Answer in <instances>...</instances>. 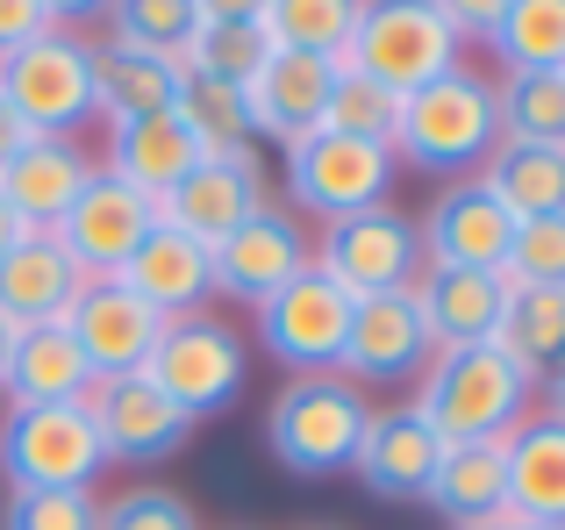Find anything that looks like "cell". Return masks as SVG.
Here are the masks:
<instances>
[{"instance_id":"1","label":"cell","mask_w":565,"mask_h":530,"mask_svg":"<svg viewBox=\"0 0 565 530\" xmlns=\"http://www.w3.org/2000/svg\"><path fill=\"white\" fill-rule=\"evenodd\" d=\"M494 144H501V115H494V80L487 72L451 65L444 80L401 94L394 166H415L429 180H472Z\"/></svg>"},{"instance_id":"2","label":"cell","mask_w":565,"mask_h":530,"mask_svg":"<svg viewBox=\"0 0 565 530\" xmlns=\"http://www.w3.org/2000/svg\"><path fill=\"white\" fill-rule=\"evenodd\" d=\"M544 380L523 373L501 344H458V351H437L423 365V423L444 437V445H472V437H509L515 423L530 416V394Z\"/></svg>"},{"instance_id":"3","label":"cell","mask_w":565,"mask_h":530,"mask_svg":"<svg viewBox=\"0 0 565 530\" xmlns=\"http://www.w3.org/2000/svg\"><path fill=\"white\" fill-rule=\"evenodd\" d=\"M365 423H373V402H365L359 380L294 373L273 394V409H265V452L294 480H330V474H351V459L365 445Z\"/></svg>"},{"instance_id":"4","label":"cell","mask_w":565,"mask_h":530,"mask_svg":"<svg viewBox=\"0 0 565 530\" xmlns=\"http://www.w3.org/2000/svg\"><path fill=\"white\" fill-rule=\"evenodd\" d=\"M0 100L14 108V123L29 137H72L100 123L94 100V43L72 36V29H43L22 51L0 57Z\"/></svg>"},{"instance_id":"5","label":"cell","mask_w":565,"mask_h":530,"mask_svg":"<svg viewBox=\"0 0 565 530\" xmlns=\"http://www.w3.org/2000/svg\"><path fill=\"white\" fill-rule=\"evenodd\" d=\"M466 36L451 29V14L437 0H365L359 29L344 43V72L386 86V94H415V86L444 80L451 65H466Z\"/></svg>"},{"instance_id":"6","label":"cell","mask_w":565,"mask_h":530,"mask_svg":"<svg viewBox=\"0 0 565 530\" xmlns=\"http://www.w3.org/2000/svg\"><path fill=\"white\" fill-rule=\"evenodd\" d=\"M143 380H151L166 402H180L193 423L222 416L250 380V344L222 316H207V308L201 316H172L166 330H158L151 359H143Z\"/></svg>"},{"instance_id":"7","label":"cell","mask_w":565,"mask_h":530,"mask_svg":"<svg viewBox=\"0 0 565 530\" xmlns=\"http://www.w3.org/2000/svg\"><path fill=\"white\" fill-rule=\"evenodd\" d=\"M108 452L86 416V402H43V409H8L0 416V480L8 495L29 488H94Z\"/></svg>"},{"instance_id":"8","label":"cell","mask_w":565,"mask_h":530,"mask_svg":"<svg viewBox=\"0 0 565 530\" xmlns=\"http://www.w3.org/2000/svg\"><path fill=\"white\" fill-rule=\"evenodd\" d=\"M316 273H330L351 301H380V294H408L423 279V237H415V215H401L394 201L359 209L344 223H322V237L308 244Z\"/></svg>"},{"instance_id":"9","label":"cell","mask_w":565,"mask_h":530,"mask_svg":"<svg viewBox=\"0 0 565 530\" xmlns=\"http://www.w3.org/2000/svg\"><path fill=\"white\" fill-rule=\"evenodd\" d=\"M394 172L401 166L386 144H359V137H337V129H308V137L287 144V201L301 215H322V223L380 209L394 194Z\"/></svg>"},{"instance_id":"10","label":"cell","mask_w":565,"mask_h":530,"mask_svg":"<svg viewBox=\"0 0 565 530\" xmlns=\"http://www.w3.org/2000/svg\"><path fill=\"white\" fill-rule=\"evenodd\" d=\"M351 308L359 301H351L330 273L308 265V273L287 279L273 301H258V344L273 351L287 373H337L344 337H351Z\"/></svg>"},{"instance_id":"11","label":"cell","mask_w":565,"mask_h":530,"mask_svg":"<svg viewBox=\"0 0 565 530\" xmlns=\"http://www.w3.org/2000/svg\"><path fill=\"white\" fill-rule=\"evenodd\" d=\"M86 416L100 431L108 466H158V459H180L193 445V416L180 402H166L143 373H108L86 394Z\"/></svg>"},{"instance_id":"12","label":"cell","mask_w":565,"mask_h":530,"mask_svg":"<svg viewBox=\"0 0 565 530\" xmlns=\"http://www.w3.org/2000/svg\"><path fill=\"white\" fill-rule=\"evenodd\" d=\"M308 265H316V252H308V230L294 209H273L265 201L250 223H236L230 237L207 252V273H215V294H230V301H273L287 279H301Z\"/></svg>"},{"instance_id":"13","label":"cell","mask_w":565,"mask_h":530,"mask_svg":"<svg viewBox=\"0 0 565 530\" xmlns=\"http://www.w3.org/2000/svg\"><path fill=\"white\" fill-rule=\"evenodd\" d=\"M151 223H158V201L137 194V187H122V180H108V172L94 166L86 194L57 215L51 237L65 244V258L79 265L86 279H115L129 265V252L143 244V230H151Z\"/></svg>"},{"instance_id":"14","label":"cell","mask_w":565,"mask_h":530,"mask_svg":"<svg viewBox=\"0 0 565 530\" xmlns=\"http://www.w3.org/2000/svg\"><path fill=\"white\" fill-rule=\"evenodd\" d=\"M258 209H265V166H258L250 144L244 151H207L201 166L158 201V215H166L172 230H186L193 244H207V252H215L236 223H250Z\"/></svg>"},{"instance_id":"15","label":"cell","mask_w":565,"mask_h":530,"mask_svg":"<svg viewBox=\"0 0 565 530\" xmlns=\"http://www.w3.org/2000/svg\"><path fill=\"white\" fill-rule=\"evenodd\" d=\"M337 80H344V57L265 51V65L236 86V94H244V115H250V137L294 144V137H308V129H322V108H330Z\"/></svg>"},{"instance_id":"16","label":"cell","mask_w":565,"mask_h":530,"mask_svg":"<svg viewBox=\"0 0 565 530\" xmlns=\"http://www.w3.org/2000/svg\"><path fill=\"white\" fill-rule=\"evenodd\" d=\"M429 359H437V344H429V322L408 287V294H380V301L351 308V337H344L337 373L359 380V388H394V380H423Z\"/></svg>"},{"instance_id":"17","label":"cell","mask_w":565,"mask_h":530,"mask_svg":"<svg viewBox=\"0 0 565 530\" xmlns=\"http://www.w3.org/2000/svg\"><path fill=\"white\" fill-rule=\"evenodd\" d=\"M65 330H72V344L86 351V365L108 380V373H143L166 316H158L151 301H137L122 279H86L65 308Z\"/></svg>"},{"instance_id":"18","label":"cell","mask_w":565,"mask_h":530,"mask_svg":"<svg viewBox=\"0 0 565 530\" xmlns=\"http://www.w3.org/2000/svg\"><path fill=\"white\" fill-rule=\"evenodd\" d=\"M437 459H444V437L423 423V409H415V402H394V409H373L351 474H359V488L373 495V502H423Z\"/></svg>"},{"instance_id":"19","label":"cell","mask_w":565,"mask_h":530,"mask_svg":"<svg viewBox=\"0 0 565 530\" xmlns=\"http://www.w3.org/2000/svg\"><path fill=\"white\" fill-rule=\"evenodd\" d=\"M509 301H515V287L501 273H487V265H423V279H415V308H423L437 351L494 344Z\"/></svg>"},{"instance_id":"20","label":"cell","mask_w":565,"mask_h":530,"mask_svg":"<svg viewBox=\"0 0 565 530\" xmlns=\"http://www.w3.org/2000/svg\"><path fill=\"white\" fill-rule=\"evenodd\" d=\"M415 237H423V265H487V273H501L515 215L480 180H451L429 201V215L415 223Z\"/></svg>"},{"instance_id":"21","label":"cell","mask_w":565,"mask_h":530,"mask_svg":"<svg viewBox=\"0 0 565 530\" xmlns=\"http://www.w3.org/2000/svg\"><path fill=\"white\" fill-rule=\"evenodd\" d=\"M129 294H137V301H151L158 316H201L207 301H215V273H207V244H193L186 230H172L166 215H158L151 230H143V244L137 252H129V265L122 273Z\"/></svg>"},{"instance_id":"22","label":"cell","mask_w":565,"mask_h":530,"mask_svg":"<svg viewBox=\"0 0 565 530\" xmlns=\"http://www.w3.org/2000/svg\"><path fill=\"white\" fill-rule=\"evenodd\" d=\"M94 388H100V373L86 365V351L72 344L65 322H36V330H14L8 365H0V394H8V409L86 402Z\"/></svg>"},{"instance_id":"23","label":"cell","mask_w":565,"mask_h":530,"mask_svg":"<svg viewBox=\"0 0 565 530\" xmlns=\"http://www.w3.org/2000/svg\"><path fill=\"white\" fill-rule=\"evenodd\" d=\"M86 180H94V158L72 137H29L22 151L0 166V201H8L29 230H57V215L86 194Z\"/></svg>"},{"instance_id":"24","label":"cell","mask_w":565,"mask_h":530,"mask_svg":"<svg viewBox=\"0 0 565 530\" xmlns=\"http://www.w3.org/2000/svg\"><path fill=\"white\" fill-rule=\"evenodd\" d=\"M201 158L207 151L186 137L180 115L166 108V115H137V123H108V166L100 172L122 180V187H137V194H151V201H166Z\"/></svg>"},{"instance_id":"25","label":"cell","mask_w":565,"mask_h":530,"mask_svg":"<svg viewBox=\"0 0 565 530\" xmlns=\"http://www.w3.org/2000/svg\"><path fill=\"white\" fill-rule=\"evenodd\" d=\"M86 287V273L65 258V244L51 230H29L8 258H0V316L14 330H36V322H65L72 294Z\"/></svg>"},{"instance_id":"26","label":"cell","mask_w":565,"mask_h":530,"mask_svg":"<svg viewBox=\"0 0 565 530\" xmlns=\"http://www.w3.org/2000/svg\"><path fill=\"white\" fill-rule=\"evenodd\" d=\"M501 466H509V517L565 530V423L552 409L501 437Z\"/></svg>"},{"instance_id":"27","label":"cell","mask_w":565,"mask_h":530,"mask_svg":"<svg viewBox=\"0 0 565 530\" xmlns=\"http://www.w3.org/2000/svg\"><path fill=\"white\" fill-rule=\"evenodd\" d=\"M186 86L180 57L129 51V43H94V100L100 123H137V115H166Z\"/></svg>"},{"instance_id":"28","label":"cell","mask_w":565,"mask_h":530,"mask_svg":"<svg viewBox=\"0 0 565 530\" xmlns=\"http://www.w3.org/2000/svg\"><path fill=\"white\" fill-rule=\"evenodd\" d=\"M423 502L451 530L487 523L509 509V466H501V437H472V445H444L437 474H429Z\"/></svg>"},{"instance_id":"29","label":"cell","mask_w":565,"mask_h":530,"mask_svg":"<svg viewBox=\"0 0 565 530\" xmlns=\"http://www.w3.org/2000/svg\"><path fill=\"white\" fill-rule=\"evenodd\" d=\"M472 180H480L515 223H523V215H558L565 209V151L558 144H494Z\"/></svg>"},{"instance_id":"30","label":"cell","mask_w":565,"mask_h":530,"mask_svg":"<svg viewBox=\"0 0 565 530\" xmlns=\"http://www.w3.org/2000/svg\"><path fill=\"white\" fill-rule=\"evenodd\" d=\"M501 351H509L523 373L552 380L565 365V287H515L509 316H501Z\"/></svg>"},{"instance_id":"31","label":"cell","mask_w":565,"mask_h":530,"mask_svg":"<svg viewBox=\"0 0 565 530\" xmlns=\"http://www.w3.org/2000/svg\"><path fill=\"white\" fill-rule=\"evenodd\" d=\"M494 115L501 144H558L565 151V72H501Z\"/></svg>"},{"instance_id":"32","label":"cell","mask_w":565,"mask_h":530,"mask_svg":"<svg viewBox=\"0 0 565 530\" xmlns=\"http://www.w3.org/2000/svg\"><path fill=\"white\" fill-rule=\"evenodd\" d=\"M487 51L501 72H565V0H509Z\"/></svg>"},{"instance_id":"33","label":"cell","mask_w":565,"mask_h":530,"mask_svg":"<svg viewBox=\"0 0 565 530\" xmlns=\"http://www.w3.org/2000/svg\"><path fill=\"white\" fill-rule=\"evenodd\" d=\"M365 0H265V36L273 51H308V57H344Z\"/></svg>"},{"instance_id":"34","label":"cell","mask_w":565,"mask_h":530,"mask_svg":"<svg viewBox=\"0 0 565 530\" xmlns=\"http://www.w3.org/2000/svg\"><path fill=\"white\" fill-rule=\"evenodd\" d=\"M108 43H129V51H158V57H180L201 29V8L193 0H108Z\"/></svg>"},{"instance_id":"35","label":"cell","mask_w":565,"mask_h":530,"mask_svg":"<svg viewBox=\"0 0 565 530\" xmlns=\"http://www.w3.org/2000/svg\"><path fill=\"white\" fill-rule=\"evenodd\" d=\"M265 51H273V36H265L258 22H201V29H193V43L180 51V65L193 72V80L244 86L250 72L265 65Z\"/></svg>"},{"instance_id":"36","label":"cell","mask_w":565,"mask_h":530,"mask_svg":"<svg viewBox=\"0 0 565 530\" xmlns=\"http://www.w3.org/2000/svg\"><path fill=\"white\" fill-rule=\"evenodd\" d=\"M172 115L186 123V137L201 144V151H244V144H250L244 94H236V86H222V80H193V72H186Z\"/></svg>"},{"instance_id":"37","label":"cell","mask_w":565,"mask_h":530,"mask_svg":"<svg viewBox=\"0 0 565 530\" xmlns=\"http://www.w3.org/2000/svg\"><path fill=\"white\" fill-rule=\"evenodd\" d=\"M394 123H401V94L359 80V72H344V80H337V94H330V108H322V129L359 137V144H386V151H394Z\"/></svg>"},{"instance_id":"38","label":"cell","mask_w":565,"mask_h":530,"mask_svg":"<svg viewBox=\"0 0 565 530\" xmlns=\"http://www.w3.org/2000/svg\"><path fill=\"white\" fill-rule=\"evenodd\" d=\"M509 287H565V209L558 215H523L501 258Z\"/></svg>"},{"instance_id":"39","label":"cell","mask_w":565,"mask_h":530,"mask_svg":"<svg viewBox=\"0 0 565 530\" xmlns=\"http://www.w3.org/2000/svg\"><path fill=\"white\" fill-rule=\"evenodd\" d=\"M0 530H100L94 488H29L0 502Z\"/></svg>"},{"instance_id":"40","label":"cell","mask_w":565,"mask_h":530,"mask_svg":"<svg viewBox=\"0 0 565 530\" xmlns=\"http://www.w3.org/2000/svg\"><path fill=\"white\" fill-rule=\"evenodd\" d=\"M100 530H201V517L180 488H122L100 502Z\"/></svg>"},{"instance_id":"41","label":"cell","mask_w":565,"mask_h":530,"mask_svg":"<svg viewBox=\"0 0 565 530\" xmlns=\"http://www.w3.org/2000/svg\"><path fill=\"white\" fill-rule=\"evenodd\" d=\"M51 29V14H43V0H0V57L22 51L29 36H43Z\"/></svg>"},{"instance_id":"42","label":"cell","mask_w":565,"mask_h":530,"mask_svg":"<svg viewBox=\"0 0 565 530\" xmlns=\"http://www.w3.org/2000/svg\"><path fill=\"white\" fill-rule=\"evenodd\" d=\"M437 8L444 14H451V29H458V36H494V22H501V14H509V0H437Z\"/></svg>"},{"instance_id":"43","label":"cell","mask_w":565,"mask_h":530,"mask_svg":"<svg viewBox=\"0 0 565 530\" xmlns=\"http://www.w3.org/2000/svg\"><path fill=\"white\" fill-rule=\"evenodd\" d=\"M43 14H51V29H72V36H79L86 22L108 14V0H43Z\"/></svg>"},{"instance_id":"44","label":"cell","mask_w":565,"mask_h":530,"mask_svg":"<svg viewBox=\"0 0 565 530\" xmlns=\"http://www.w3.org/2000/svg\"><path fill=\"white\" fill-rule=\"evenodd\" d=\"M201 22H265V0H193Z\"/></svg>"},{"instance_id":"45","label":"cell","mask_w":565,"mask_h":530,"mask_svg":"<svg viewBox=\"0 0 565 530\" xmlns=\"http://www.w3.org/2000/svg\"><path fill=\"white\" fill-rule=\"evenodd\" d=\"M22 144H29V129L14 123V108H8V100H0V166H8V158L22 151Z\"/></svg>"},{"instance_id":"46","label":"cell","mask_w":565,"mask_h":530,"mask_svg":"<svg viewBox=\"0 0 565 530\" xmlns=\"http://www.w3.org/2000/svg\"><path fill=\"white\" fill-rule=\"evenodd\" d=\"M22 237H29V223H22V215L8 209V201H0V258H8V252H14Z\"/></svg>"},{"instance_id":"47","label":"cell","mask_w":565,"mask_h":530,"mask_svg":"<svg viewBox=\"0 0 565 530\" xmlns=\"http://www.w3.org/2000/svg\"><path fill=\"white\" fill-rule=\"evenodd\" d=\"M466 530H558V523H523V517H509V509H501V517H487V523H466Z\"/></svg>"},{"instance_id":"48","label":"cell","mask_w":565,"mask_h":530,"mask_svg":"<svg viewBox=\"0 0 565 530\" xmlns=\"http://www.w3.org/2000/svg\"><path fill=\"white\" fill-rule=\"evenodd\" d=\"M552 416L565 423V365H558V373H552Z\"/></svg>"},{"instance_id":"49","label":"cell","mask_w":565,"mask_h":530,"mask_svg":"<svg viewBox=\"0 0 565 530\" xmlns=\"http://www.w3.org/2000/svg\"><path fill=\"white\" fill-rule=\"evenodd\" d=\"M8 344H14V322L0 316V365H8Z\"/></svg>"}]
</instances>
